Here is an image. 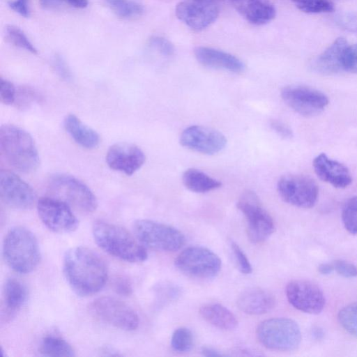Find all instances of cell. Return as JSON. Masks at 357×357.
I'll return each instance as SVG.
<instances>
[{
    "instance_id": "obj_1",
    "label": "cell",
    "mask_w": 357,
    "mask_h": 357,
    "mask_svg": "<svg viewBox=\"0 0 357 357\" xmlns=\"http://www.w3.org/2000/svg\"><path fill=\"white\" fill-rule=\"evenodd\" d=\"M63 271L72 289L84 296L99 291L108 276L104 259L93 250L83 246L74 247L66 251Z\"/></svg>"
},
{
    "instance_id": "obj_2",
    "label": "cell",
    "mask_w": 357,
    "mask_h": 357,
    "mask_svg": "<svg viewBox=\"0 0 357 357\" xmlns=\"http://www.w3.org/2000/svg\"><path fill=\"white\" fill-rule=\"evenodd\" d=\"M96 244L109 255L131 263L142 262L148 254L144 245L126 229L104 220H96L92 227Z\"/></svg>"
},
{
    "instance_id": "obj_3",
    "label": "cell",
    "mask_w": 357,
    "mask_h": 357,
    "mask_svg": "<svg viewBox=\"0 0 357 357\" xmlns=\"http://www.w3.org/2000/svg\"><path fill=\"white\" fill-rule=\"evenodd\" d=\"M0 150L15 169L30 173L39 165V155L31 135L23 128L5 124L0 128Z\"/></svg>"
},
{
    "instance_id": "obj_4",
    "label": "cell",
    "mask_w": 357,
    "mask_h": 357,
    "mask_svg": "<svg viewBox=\"0 0 357 357\" xmlns=\"http://www.w3.org/2000/svg\"><path fill=\"white\" fill-rule=\"evenodd\" d=\"M3 255L13 271L24 274L33 271L40 260L36 238L22 227H14L7 232L3 243Z\"/></svg>"
},
{
    "instance_id": "obj_5",
    "label": "cell",
    "mask_w": 357,
    "mask_h": 357,
    "mask_svg": "<svg viewBox=\"0 0 357 357\" xmlns=\"http://www.w3.org/2000/svg\"><path fill=\"white\" fill-rule=\"evenodd\" d=\"M48 187L54 197L67 203L80 212L96 211L98 202L89 188L82 181L66 174H54L48 181Z\"/></svg>"
},
{
    "instance_id": "obj_6",
    "label": "cell",
    "mask_w": 357,
    "mask_h": 357,
    "mask_svg": "<svg viewBox=\"0 0 357 357\" xmlns=\"http://www.w3.org/2000/svg\"><path fill=\"white\" fill-rule=\"evenodd\" d=\"M257 339L268 349L278 351L295 349L301 340L298 324L288 318H273L261 322L257 328Z\"/></svg>"
},
{
    "instance_id": "obj_7",
    "label": "cell",
    "mask_w": 357,
    "mask_h": 357,
    "mask_svg": "<svg viewBox=\"0 0 357 357\" xmlns=\"http://www.w3.org/2000/svg\"><path fill=\"white\" fill-rule=\"evenodd\" d=\"M135 236L144 245L154 250L174 252L185 243L184 235L176 228L151 220H137L133 224Z\"/></svg>"
},
{
    "instance_id": "obj_8",
    "label": "cell",
    "mask_w": 357,
    "mask_h": 357,
    "mask_svg": "<svg viewBox=\"0 0 357 357\" xmlns=\"http://www.w3.org/2000/svg\"><path fill=\"white\" fill-rule=\"evenodd\" d=\"M236 206L245 218L248 236L251 242L261 243L273 233L274 222L255 192L248 190L242 192Z\"/></svg>"
},
{
    "instance_id": "obj_9",
    "label": "cell",
    "mask_w": 357,
    "mask_h": 357,
    "mask_svg": "<svg viewBox=\"0 0 357 357\" xmlns=\"http://www.w3.org/2000/svg\"><path fill=\"white\" fill-rule=\"evenodd\" d=\"M175 266L183 273L197 278H211L221 269V259L213 251L202 246L183 250L175 259Z\"/></svg>"
},
{
    "instance_id": "obj_10",
    "label": "cell",
    "mask_w": 357,
    "mask_h": 357,
    "mask_svg": "<svg viewBox=\"0 0 357 357\" xmlns=\"http://www.w3.org/2000/svg\"><path fill=\"white\" fill-rule=\"evenodd\" d=\"M277 189L287 203L300 208H311L317 202L319 189L310 177L301 174H287L280 177Z\"/></svg>"
},
{
    "instance_id": "obj_11",
    "label": "cell",
    "mask_w": 357,
    "mask_h": 357,
    "mask_svg": "<svg viewBox=\"0 0 357 357\" xmlns=\"http://www.w3.org/2000/svg\"><path fill=\"white\" fill-rule=\"evenodd\" d=\"M36 204L40 219L50 230L66 234L77 228L78 220L65 202L56 197H42Z\"/></svg>"
},
{
    "instance_id": "obj_12",
    "label": "cell",
    "mask_w": 357,
    "mask_h": 357,
    "mask_svg": "<svg viewBox=\"0 0 357 357\" xmlns=\"http://www.w3.org/2000/svg\"><path fill=\"white\" fill-rule=\"evenodd\" d=\"M91 310L100 320L121 330L134 331L139 326V317L134 310L116 298L99 297L93 302Z\"/></svg>"
},
{
    "instance_id": "obj_13",
    "label": "cell",
    "mask_w": 357,
    "mask_h": 357,
    "mask_svg": "<svg viewBox=\"0 0 357 357\" xmlns=\"http://www.w3.org/2000/svg\"><path fill=\"white\" fill-rule=\"evenodd\" d=\"M281 97L290 108L305 116L321 113L328 104V98L324 93L305 86H285L281 91Z\"/></svg>"
},
{
    "instance_id": "obj_14",
    "label": "cell",
    "mask_w": 357,
    "mask_h": 357,
    "mask_svg": "<svg viewBox=\"0 0 357 357\" xmlns=\"http://www.w3.org/2000/svg\"><path fill=\"white\" fill-rule=\"evenodd\" d=\"M0 196L8 206L28 210L36 203L33 188L17 175L7 169L0 171Z\"/></svg>"
},
{
    "instance_id": "obj_15",
    "label": "cell",
    "mask_w": 357,
    "mask_h": 357,
    "mask_svg": "<svg viewBox=\"0 0 357 357\" xmlns=\"http://www.w3.org/2000/svg\"><path fill=\"white\" fill-rule=\"evenodd\" d=\"M181 144L194 151L214 155L222 151L227 144L225 136L220 131L202 126L186 128L180 136Z\"/></svg>"
},
{
    "instance_id": "obj_16",
    "label": "cell",
    "mask_w": 357,
    "mask_h": 357,
    "mask_svg": "<svg viewBox=\"0 0 357 357\" xmlns=\"http://www.w3.org/2000/svg\"><path fill=\"white\" fill-rule=\"evenodd\" d=\"M289 303L297 310L309 314H319L325 306V297L321 289L306 280H293L285 289Z\"/></svg>"
},
{
    "instance_id": "obj_17",
    "label": "cell",
    "mask_w": 357,
    "mask_h": 357,
    "mask_svg": "<svg viewBox=\"0 0 357 357\" xmlns=\"http://www.w3.org/2000/svg\"><path fill=\"white\" fill-rule=\"evenodd\" d=\"M219 12L218 4L197 0L181 1L175 8L178 19L195 31L209 26L216 20Z\"/></svg>"
},
{
    "instance_id": "obj_18",
    "label": "cell",
    "mask_w": 357,
    "mask_h": 357,
    "mask_svg": "<svg viewBox=\"0 0 357 357\" xmlns=\"http://www.w3.org/2000/svg\"><path fill=\"white\" fill-rule=\"evenodd\" d=\"M146 160L143 151L135 144L119 142L112 145L106 155L108 166L128 176L142 167Z\"/></svg>"
},
{
    "instance_id": "obj_19",
    "label": "cell",
    "mask_w": 357,
    "mask_h": 357,
    "mask_svg": "<svg viewBox=\"0 0 357 357\" xmlns=\"http://www.w3.org/2000/svg\"><path fill=\"white\" fill-rule=\"evenodd\" d=\"M312 166L321 180L335 188H344L351 183L348 168L342 163L328 158L325 153L317 155L313 160Z\"/></svg>"
},
{
    "instance_id": "obj_20",
    "label": "cell",
    "mask_w": 357,
    "mask_h": 357,
    "mask_svg": "<svg viewBox=\"0 0 357 357\" xmlns=\"http://www.w3.org/2000/svg\"><path fill=\"white\" fill-rule=\"evenodd\" d=\"M197 61L207 68L241 73L245 69L243 62L234 55L213 47L199 46L194 50Z\"/></svg>"
},
{
    "instance_id": "obj_21",
    "label": "cell",
    "mask_w": 357,
    "mask_h": 357,
    "mask_svg": "<svg viewBox=\"0 0 357 357\" xmlns=\"http://www.w3.org/2000/svg\"><path fill=\"white\" fill-rule=\"evenodd\" d=\"M237 12L248 22L264 25L272 21L276 9L268 0H230Z\"/></svg>"
},
{
    "instance_id": "obj_22",
    "label": "cell",
    "mask_w": 357,
    "mask_h": 357,
    "mask_svg": "<svg viewBox=\"0 0 357 357\" xmlns=\"http://www.w3.org/2000/svg\"><path fill=\"white\" fill-rule=\"evenodd\" d=\"M273 296L260 288H249L238 296L236 305L241 311L251 315L264 314L275 306Z\"/></svg>"
},
{
    "instance_id": "obj_23",
    "label": "cell",
    "mask_w": 357,
    "mask_h": 357,
    "mask_svg": "<svg viewBox=\"0 0 357 357\" xmlns=\"http://www.w3.org/2000/svg\"><path fill=\"white\" fill-rule=\"evenodd\" d=\"M348 43L344 37L337 38L312 62L315 72L326 75L341 73V58Z\"/></svg>"
},
{
    "instance_id": "obj_24",
    "label": "cell",
    "mask_w": 357,
    "mask_h": 357,
    "mask_svg": "<svg viewBox=\"0 0 357 357\" xmlns=\"http://www.w3.org/2000/svg\"><path fill=\"white\" fill-rule=\"evenodd\" d=\"M63 126L73 140L86 149H94L100 143L98 132L85 125L77 116L70 114L66 116Z\"/></svg>"
},
{
    "instance_id": "obj_25",
    "label": "cell",
    "mask_w": 357,
    "mask_h": 357,
    "mask_svg": "<svg viewBox=\"0 0 357 357\" xmlns=\"http://www.w3.org/2000/svg\"><path fill=\"white\" fill-rule=\"evenodd\" d=\"M202 318L213 326L222 330H233L238 325L235 315L219 303H207L199 308Z\"/></svg>"
},
{
    "instance_id": "obj_26",
    "label": "cell",
    "mask_w": 357,
    "mask_h": 357,
    "mask_svg": "<svg viewBox=\"0 0 357 357\" xmlns=\"http://www.w3.org/2000/svg\"><path fill=\"white\" fill-rule=\"evenodd\" d=\"M182 181L188 190L197 193L208 192L222 186L220 181L195 168L186 169L183 174Z\"/></svg>"
},
{
    "instance_id": "obj_27",
    "label": "cell",
    "mask_w": 357,
    "mask_h": 357,
    "mask_svg": "<svg viewBox=\"0 0 357 357\" xmlns=\"http://www.w3.org/2000/svg\"><path fill=\"white\" fill-rule=\"evenodd\" d=\"M27 289L26 286L15 278L8 279L3 287V301L6 310L14 313L26 302Z\"/></svg>"
},
{
    "instance_id": "obj_28",
    "label": "cell",
    "mask_w": 357,
    "mask_h": 357,
    "mask_svg": "<svg viewBox=\"0 0 357 357\" xmlns=\"http://www.w3.org/2000/svg\"><path fill=\"white\" fill-rule=\"evenodd\" d=\"M39 352L42 356L50 357L75 356V351L64 339L54 335L45 337L40 342Z\"/></svg>"
},
{
    "instance_id": "obj_29",
    "label": "cell",
    "mask_w": 357,
    "mask_h": 357,
    "mask_svg": "<svg viewBox=\"0 0 357 357\" xmlns=\"http://www.w3.org/2000/svg\"><path fill=\"white\" fill-rule=\"evenodd\" d=\"M107 3L119 17L124 19L141 16L144 6L137 0H105Z\"/></svg>"
},
{
    "instance_id": "obj_30",
    "label": "cell",
    "mask_w": 357,
    "mask_h": 357,
    "mask_svg": "<svg viewBox=\"0 0 357 357\" xmlns=\"http://www.w3.org/2000/svg\"><path fill=\"white\" fill-rule=\"evenodd\" d=\"M301 11L307 14L332 13L335 10L334 3L330 0H291Z\"/></svg>"
},
{
    "instance_id": "obj_31",
    "label": "cell",
    "mask_w": 357,
    "mask_h": 357,
    "mask_svg": "<svg viewBox=\"0 0 357 357\" xmlns=\"http://www.w3.org/2000/svg\"><path fill=\"white\" fill-rule=\"evenodd\" d=\"M194 337L190 329L185 327H180L176 329L171 338L172 349L177 352H188L193 347Z\"/></svg>"
},
{
    "instance_id": "obj_32",
    "label": "cell",
    "mask_w": 357,
    "mask_h": 357,
    "mask_svg": "<svg viewBox=\"0 0 357 357\" xmlns=\"http://www.w3.org/2000/svg\"><path fill=\"white\" fill-rule=\"evenodd\" d=\"M6 33L8 40L15 46L32 54H37L36 48L20 28L10 24L6 26Z\"/></svg>"
},
{
    "instance_id": "obj_33",
    "label": "cell",
    "mask_w": 357,
    "mask_h": 357,
    "mask_svg": "<svg viewBox=\"0 0 357 357\" xmlns=\"http://www.w3.org/2000/svg\"><path fill=\"white\" fill-rule=\"evenodd\" d=\"M342 219L345 229L351 234H357V196L349 199L343 206Z\"/></svg>"
},
{
    "instance_id": "obj_34",
    "label": "cell",
    "mask_w": 357,
    "mask_h": 357,
    "mask_svg": "<svg viewBox=\"0 0 357 357\" xmlns=\"http://www.w3.org/2000/svg\"><path fill=\"white\" fill-rule=\"evenodd\" d=\"M338 319L348 333L357 337V303L343 307L339 312Z\"/></svg>"
},
{
    "instance_id": "obj_35",
    "label": "cell",
    "mask_w": 357,
    "mask_h": 357,
    "mask_svg": "<svg viewBox=\"0 0 357 357\" xmlns=\"http://www.w3.org/2000/svg\"><path fill=\"white\" fill-rule=\"evenodd\" d=\"M341 72L357 74V43L347 45L341 58Z\"/></svg>"
},
{
    "instance_id": "obj_36",
    "label": "cell",
    "mask_w": 357,
    "mask_h": 357,
    "mask_svg": "<svg viewBox=\"0 0 357 357\" xmlns=\"http://www.w3.org/2000/svg\"><path fill=\"white\" fill-rule=\"evenodd\" d=\"M229 246L239 271L243 274L251 273L252 268L245 252L234 241H230Z\"/></svg>"
},
{
    "instance_id": "obj_37",
    "label": "cell",
    "mask_w": 357,
    "mask_h": 357,
    "mask_svg": "<svg viewBox=\"0 0 357 357\" xmlns=\"http://www.w3.org/2000/svg\"><path fill=\"white\" fill-rule=\"evenodd\" d=\"M335 22L342 29L357 34V10L338 14Z\"/></svg>"
},
{
    "instance_id": "obj_38",
    "label": "cell",
    "mask_w": 357,
    "mask_h": 357,
    "mask_svg": "<svg viewBox=\"0 0 357 357\" xmlns=\"http://www.w3.org/2000/svg\"><path fill=\"white\" fill-rule=\"evenodd\" d=\"M149 45L158 52L165 56H170L174 53L173 44L167 38L153 36L149 40Z\"/></svg>"
},
{
    "instance_id": "obj_39",
    "label": "cell",
    "mask_w": 357,
    "mask_h": 357,
    "mask_svg": "<svg viewBox=\"0 0 357 357\" xmlns=\"http://www.w3.org/2000/svg\"><path fill=\"white\" fill-rule=\"evenodd\" d=\"M16 90L12 82L1 77L0 79V99L5 105H11L15 100Z\"/></svg>"
},
{
    "instance_id": "obj_40",
    "label": "cell",
    "mask_w": 357,
    "mask_h": 357,
    "mask_svg": "<svg viewBox=\"0 0 357 357\" xmlns=\"http://www.w3.org/2000/svg\"><path fill=\"white\" fill-rule=\"evenodd\" d=\"M52 65L58 75L65 81L72 80L73 75L71 70L63 57L56 54L52 59Z\"/></svg>"
},
{
    "instance_id": "obj_41",
    "label": "cell",
    "mask_w": 357,
    "mask_h": 357,
    "mask_svg": "<svg viewBox=\"0 0 357 357\" xmlns=\"http://www.w3.org/2000/svg\"><path fill=\"white\" fill-rule=\"evenodd\" d=\"M333 265L334 270L344 278H354L357 275V267L350 262L337 260Z\"/></svg>"
},
{
    "instance_id": "obj_42",
    "label": "cell",
    "mask_w": 357,
    "mask_h": 357,
    "mask_svg": "<svg viewBox=\"0 0 357 357\" xmlns=\"http://www.w3.org/2000/svg\"><path fill=\"white\" fill-rule=\"evenodd\" d=\"M8 6L20 16L28 18L30 17L29 0H12Z\"/></svg>"
},
{
    "instance_id": "obj_43",
    "label": "cell",
    "mask_w": 357,
    "mask_h": 357,
    "mask_svg": "<svg viewBox=\"0 0 357 357\" xmlns=\"http://www.w3.org/2000/svg\"><path fill=\"white\" fill-rule=\"evenodd\" d=\"M114 289L118 294L125 296L130 295L132 291L131 282L124 277H119L115 280Z\"/></svg>"
},
{
    "instance_id": "obj_44",
    "label": "cell",
    "mask_w": 357,
    "mask_h": 357,
    "mask_svg": "<svg viewBox=\"0 0 357 357\" xmlns=\"http://www.w3.org/2000/svg\"><path fill=\"white\" fill-rule=\"evenodd\" d=\"M271 129L283 139H290L293 137L292 130L284 123L278 120L270 122Z\"/></svg>"
},
{
    "instance_id": "obj_45",
    "label": "cell",
    "mask_w": 357,
    "mask_h": 357,
    "mask_svg": "<svg viewBox=\"0 0 357 357\" xmlns=\"http://www.w3.org/2000/svg\"><path fill=\"white\" fill-rule=\"evenodd\" d=\"M63 2V0H40L41 7L45 10H55Z\"/></svg>"
},
{
    "instance_id": "obj_46",
    "label": "cell",
    "mask_w": 357,
    "mask_h": 357,
    "mask_svg": "<svg viewBox=\"0 0 357 357\" xmlns=\"http://www.w3.org/2000/svg\"><path fill=\"white\" fill-rule=\"evenodd\" d=\"M201 353L203 356H208V357H209V356L215 357V356H223V354H222L218 350H216L212 347H203L201 349Z\"/></svg>"
},
{
    "instance_id": "obj_47",
    "label": "cell",
    "mask_w": 357,
    "mask_h": 357,
    "mask_svg": "<svg viewBox=\"0 0 357 357\" xmlns=\"http://www.w3.org/2000/svg\"><path fill=\"white\" fill-rule=\"evenodd\" d=\"M63 1L76 8H84L89 3V0H63Z\"/></svg>"
},
{
    "instance_id": "obj_48",
    "label": "cell",
    "mask_w": 357,
    "mask_h": 357,
    "mask_svg": "<svg viewBox=\"0 0 357 357\" xmlns=\"http://www.w3.org/2000/svg\"><path fill=\"white\" fill-rule=\"evenodd\" d=\"M319 272L322 275H329L333 270V265L328 263L321 264L318 268Z\"/></svg>"
},
{
    "instance_id": "obj_49",
    "label": "cell",
    "mask_w": 357,
    "mask_h": 357,
    "mask_svg": "<svg viewBox=\"0 0 357 357\" xmlns=\"http://www.w3.org/2000/svg\"><path fill=\"white\" fill-rule=\"evenodd\" d=\"M101 352L103 353L104 356H120L121 354L112 347H104L101 349Z\"/></svg>"
},
{
    "instance_id": "obj_50",
    "label": "cell",
    "mask_w": 357,
    "mask_h": 357,
    "mask_svg": "<svg viewBox=\"0 0 357 357\" xmlns=\"http://www.w3.org/2000/svg\"><path fill=\"white\" fill-rule=\"evenodd\" d=\"M313 335L319 339L323 336V333L319 328H317L313 330Z\"/></svg>"
},
{
    "instance_id": "obj_51",
    "label": "cell",
    "mask_w": 357,
    "mask_h": 357,
    "mask_svg": "<svg viewBox=\"0 0 357 357\" xmlns=\"http://www.w3.org/2000/svg\"><path fill=\"white\" fill-rule=\"evenodd\" d=\"M197 1H204V2H207V3H216L218 4V3L220 1H223V0H197ZM230 1V0H229Z\"/></svg>"
}]
</instances>
